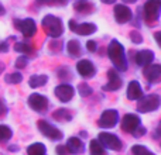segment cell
Masks as SVG:
<instances>
[{
	"label": "cell",
	"instance_id": "obj_1",
	"mask_svg": "<svg viewBox=\"0 0 161 155\" xmlns=\"http://www.w3.org/2000/svg\"><path fill=\"white\" fill-rule=\"evenodd\" d=\"M108 55L117 71H122V72L127 71L129 64H127V59H126V55H125V48H123V45L120 44L119 41L113 40V41L109 44Z\"/></svg>",
	"mask_w": 161,
	"mask_h": 155
},
{
	"label": "cell",
	"instance_id": "obj_2",
	"mask_svg": "<svg viewBox=\"0 0 161 155\" xmlns=\"http://www.w3.org/2000/svg\"><path fill=\"white\" fill-rule=\"evenodd\" d=\"M42 28L47 33V35L53 37V38H58V37L62 35L64 33V25H62V21L58 19V17L53 16V14H48L42 19Z\"/></svg>",
	"mask_w": 161,
	"mask_h": 155
},
{
	"label": "cell",
	"instance_id": "obj_3",
	"mask_svg": "<svg viewBox=\"0 0 161 155\" xmlns=\"http://www.w3.org/2000/svg\"><path fill=\"white\" fill-rule=\"evenodd\" d=\"M160 103H161V100H160L158 94H148V96L140 97L137 109L142 113H150V111H154L160 107Z\"/></svg>",
	"mask_w": 161,
	"mask_h": 155
},
{
	"label": "cell",
	"instance_id": "obj_4",
	"mask_svg": "<svg viewBox=\"0 0 161 155\" xmlns=\"http://www.w3.org/2000/svg\"><path fill=\"white\" fill-rule=\"evenodd\" d=\"M161 10V0H148L144 4V17L146 21L150 24L158 20Z\"/></svg>",
	"mask_w": 161,
	"mask_h": 155
},
{
	"label": "cell",
	"instance_id": "obj_5",
	"mask_svg": "<svg viewBox=\"0 0 161 155\" xmlns=\"http://www.w3.org/2000/svg\"><path fill=\"white\" fill-rule=\"evenodd\" d=\"M97 141L100 142V145H105V148L112 151H120L123 147L122 141L114 134H110V133H100Z\"/></svg>",
	"mask_w": 161,
	"mask_h": 155
},
{
	"label": "cell",
	"instance_id": "obj_6",
	"mask_svg": "<svg viewBox=\"0 0 161 155\" xmlns=\"http://www.w3.org/2000/svg\"><path fill=\"white\" fill-rule=\"evenodd\" d=\"M14 27L20 31L24 37H33L37 31L36 21L33 19H25V20H14Z\"/></svg>",
	"mask_w": 161,
	"mask_h": 155
},
{
	"label": "cell",
	"instance_id": "obj_7",
	"mask_svg": "<svg viewBox=\"0 0 161 155\" xmlns=\"http://www.w3.org/2000/svg\"><path fill=\"white\" fill-rule=\"evenodd\" d=\"M38 130L41 131L42 134H44L47 138L53 140V141H58V140L62 138V133L58 130V128H55L54 126H51L50 123H47L45 120H40L38 123Z\"/></svg>",
	"mask_w": 161,
	"mask_h": 155
},
{
	"label": "cell",
	"instance_id": "obj_8",
	"mask_svg": "<svg viewBox=\"0 0 161 155\" xmlns=\"http://www.w3.org/2000/svg\"><path fill=\"white\" fill-rule=\"evenodd\" d=\"M69 28L71 31L79 34V35H89V34H93L96 31V25L91 24V23H82V24H78L75 20H69Z\"/></svg>",
	"mask_w": 161,
	"mask_h": 155
},
{
	"label": "cell",
	"instance_id": "obj_9",
	"mask_svg": "<svg viewBox=\"0 0 161 155\" xmlns=\"http://www.w3.org/2000/svg\"><path fill=\"white\" fill-rule=\"evenodd\" d=\"M28 106L36 111H44L48 107V99L40 93H33L28 96Z\"/></svg>",
	"mask_w": 161,
	"mask_h": 155
},
{
	"label": "cell",
	"instance_id": "obj_10",
	"mask_svg": "<svg viewBox=\"0 0 161 155\" xmlns=\"http://www.w3.org/2000/svg\"><path fill=\"white\" fill-rule=\"evenodd\" d=\"M117 119H119V114H117L116 110H112V109L110 110H105L99 119V126L103 128H112L116 126Z\"/></svg>",
	"mask_w": 161,
	"mask_h": 155
},
{
	"label": "cell",
	"instance_id": "obj_11",
	"mask_svg": "<svg viewBox=\"0 0 161 155\" xmlns=\"http://www.w3.org/2000/svg\"><path fill=\"white\" fill-rule=\"evenodd\" d=\"M113 13H114V19L119 24H125V23L130 21L131 20V10L125 4H116L113 8Z\"/></svg>",
	"mask_w": 161,
	"mask_h": 155
},
{
	"label": "cell",
	"instance_id": "obj_12",
	"mask_svg": "<svg viewBox=\"0 0 161 155\" xmlns=\"http://www.w3.org/2000/svg\"><path fill=\"white\" fill-rule=\"evenodd\" d=\"M140 127V119L136 114H126L122 120V130L126 133H134Z\"/></svg>",
	"mask_w": 161,
	"mask_h": 155
},
{
	"label": "cell",
	"instance_id": "obj_13",
	"mask_svg": "<svg viewBox=\"0 0 161 155\" xmlns=\"http://www.w3.org/2000/svg\"><path fill=\"white\" fill-rule=\"evenodd\" d=\"M108 78H109V82L103 86V90L106 92H113V90H117V89L122 88V78L119 76V73L116 72V69H110L108 72Z\"/></svg>",
	"mask_w": 161,
	"mask_h": 155
},
{
	"label": "cell",
	"instance_id": "obj_14",
	"mask_svg": "<svg viewBox=\"0 0 161 155\" xmlns=\"http://www.w3.org/2000/svg\"><path fill=\"white\" fill-rule=\"evenodd\" d=\"M144 73V78L151 83H157L160 82V78H161V65L156 64V65H147L143 71Z\"/></svg>",
	"mask_w": 161,
	"mask_h": 155
},
{
	"label": "cell",
	"instance_id": "obj_15",
	"mask_svg": "<svg viewBox=\"0 0 161 155\" xmlns=\"http://www.w3.org/2000/svg\"><path fill=\"white\" fill-rule=\"evenodd\" d=\"M55 96L58 97L61 102H69L71 99L74 97V93H75V90H74V88L71 85H59L55 88Z\"/></svg>",
	"mask_w": 161,
	"mask_h": 155
},
{
	"label": "cell",
	"instance_id": "obj_16",
	"mask_svg": "<svg viewBox=\"0 0 161 155\" xmlns=\"http://www.w3.org/2000/svg\"><path fill=\"white\" fill-rule=\"evenodd\" d=\"M76 71H78V73L83 78H91L96 72L93 64H92L91 61H88V59H80L78 64H76Z\"/></svg>",
	"mask_w": 161,
	"mask_h": 155
},
{
	"label": "cell",
	"instance_id": "obj_17",
	"mask_svg": "<svg viewBox=\"0 0 161 155\" xmlns=\"http://www.w3.org/2000/svg\"><path fill=\"white\" fill-rule=\"evenodd\" d=\"M154 61V52L150 50H143L136 54V64L139 67H147Z\"/></svg>",
	"mask_w": 161,
	"mask_h": 155
},
{
	"label": "cell",
	"instance_id": "obj_18",
	"mask_svg": "<svg viewBox=\"0 0 161 155\" xmlns=\"http://www.w3.org/2000/svg\"><path fill=\"white\" fill-rule=\"evenodd\" d=\"M127 97L130 100H139L140 97H143V89L142 85L136 80H131L127 86Z\"/></svg>",
	"mask_w": 161,
	"mask_h": 155
},
{
	"label": "cell",
	"instance_id": "obj_19",
	"mask_svg": "<svg viewBox=\"0 0 161 155\" xmlns=\"http://www.w3.org/2000/svg\"><path fill=\"white\" fill-rule=\"evenodd\" d=\"M67 151L68 152H71V154H82L83 152V144H82V141H80L79 138H76V137H71L69 140L67 141Z\"/></svg>",
	"mask_w": 161,
	"mask_h": 155
},
{
	"label": "cell",
	"instance_id": "obj_20",
	"mask_svg": "<svg viewBox=\"0 0 161 155\" xmlns=\"http://www.w3.org/2000/svg\"><path fill=\"white\" fill-rule=\"evenodd\" d=\"M74 8H75L78 13H83V14H89L95 10V6L92 3H89L88 0H76L74 3Z\"/></svg>",
	"mask_w": 161,
	"mask_h": 155
},
{
	"label": "cell",
	"instance_id": "obj_21",
	"mask_svg": "<svg viewBox=\"0 0 161 155\" xmlns=\"http://www.w3.org/2000/svg\"><path fill=\"white\" fill-rule=\"evenodd\" d=\"M48 82V76L47 75H33L28 80V85L31 88H41L45 83Z\"/></svg>",
	"mask_w": 161,
	"mask_h": 155
},
{
	"label": "cell",
	"instance_id": "obj_22",
	"mask_svg": "<svg viewBox=\"0 0 161 155\" xmlns=\"http://www.w3.org/2000/svg\"><path fill=\"white\" fill-rule=\"evenodd\" d=\"M53 117L55 120H58V121H69V120L72 119V114H71V111L67 110V109H58V110L54 111Z\"/></svg>",
	"mask_w": 161,
	"mask_h": 155
},
{
	"label": "cell",
	"instance_id": "obj_23",
	"mask_svg": "<svg viewBox=\"0 0 161 155\" xmlns=\"http://www.w3.org/2000/svg\"><path fill=\"white\" fill-rule=\"evenodd\" d=\"M67 50H68V54H69L71 56H74V58L80 55V45L76 40H71V41H68Z\"/></svg>",
	"mask_w": 161,
	"mask_h": 155
},
{
	"label": "cell",
	"instance_id": "obj_24",
	"mask_svg": "<svg viewBox=\"0 0 161 155\" xmlns=\"http://www.w3.org/2000/svg\"><path fill=\"white\" fill-rule=\"evenodd\" d=\"M27 154L28 155H44L45 154V145L41 142H36V144H31L27 148Z\"/></svg>",
	"mask_w": 161,
	"mask_h": 155
},
{
	"label": "cell",
	"instance_id": "obj_25",
	"mask_svg": "<svg viewBox=\"0 0 161 155\" xmlns=\"http://www.w3.org/2000/svg\"><path fill=\"white\" fill-rule=\"evenodd\" d=\"M89 151H91V155H105V148H103V145H100V142L97 140H92L91 141Z\"/></svg>",
	"mask_w": 161,
	"mask_h": 155
},
{
	"label": "cell",
	"instance_id": "obj_26",
	"mask_svg": "<svg viewBox=\"0 0 161 155\" xmlns=\"http://www.w3.org/2000/svg\"><path fill=\"white\" fill-rule=\"evenodd\" d=\"M14 51L27 55V54L33 52V47L30 44H27V42H17V44H14Z\"/></svg>",
	"mask_w": 161,
	"mask_h": 155
},
{
	"label": "cell",
	"instance_id": "obj_27",
	"mask_svg": "<svg viewBox=\"0 0 161 155\" xmlns=\"http://www.w3.org/2000/svg\"><path fill=\"white\" fill-rule=\"evenodd\" d=\"M11 130L7 127V126H0V142H4V141H8L11 138Z\"/></svg>",
	"mask_w": 161,
	"mask_h": 155
},
{
	"label": "cell",
	"instance_id": "obj_28",
	"mask_svg": "<svg viewBox=\"0 0 161 155\" xmlns=\"http://www.w3.org/2000/svg\"><path fill=\"white\" fill-rule=\"evenodd\" d=\"M4 80L7 83H11V85H17V83H20L23 80V76H21V73H19V72H13V73H8V75L4 78Z\"/></svg>",
	"mask_w": 161,
	"mask_h": 155
},
{
	"label": "cell",
	"instance_id": "obj_29",
	"mask_svg": "<svg viewBox=\"0 0 161 155\" xmlns=\"http://www.w3.org/2000/svg\"><path fill=\"white\" fill-rule=\"evenodd\" d=\"M131 152L134 155H156L154 152H151L150 150H147L144 145H134V147L131 148Z\"/></svg>",
	"mask_w": 161,
	"mask_h": 155
},
{
	"label": "cell",
	"instance_id": "obj_30",
	"mask_svg": "<svg viewBox=\"0 0 161 155\" xmlns=\"http://www.w3.org/2000/svg\"><path fill=\"white\" fill-rule=\"evenodd\" d=\"M78 89H79V94L82 97H88L92 94V88L88 85V83H80Z\"/></svg>",
	"mask_w": 161,
	"mask_h": 155
},
{
	"label": "cell",
	"instance_id": "obj_31",
	"mask_svg": "<svg viewBox=\"0 0 161 155\" xmlns=\"http://www.w3.org/2000/svg\"><path fill=\"white\" fill-rule=\"evenodd\" d=\"M28 64V59L25 58V55H21L19 56V58L16 59V67L19 68V69H23V68H25Z\"/></svg>",
	"mask_w": 161,
	"mask_h": 155
},
{
	"label": "cell",
	"instance_id": "obj_32",
	"mask_svg": "<svg viewBox=\"0 0 161 155\" xmlns=\"http://www.w3.org/2000/svg\"><path fill=\"white\" fill-rule=\"evenodd\" d=\"M130 38H131V41H133L134 44H142L143 42V37H142V34H140L139 31H131Z\"/></svg>",
	"mask_w": 161,
	"mask_h": 155
},
{
	"label": "cell",
	"instance_id": "obj_33",
	"mask_svg": "<svg viewBox=\"0 0 161 155\" xmlns=\"http://www.w3.org/2000/svg\"><path fill=\"white\" fill-rule=\"evenodd\" d=\"M86 48H88L89 52H95V51H96V42L95 41H88L86 42Z\"/></svg>",
	"mask_w": 161,
	"mask_h": 155
},
{
	"label": "cell",
	"instance_id": "obj_34",
	"mask_svg": "<svg viewBox=\"0 0 161 155\" xmlns=\"http://www.w3.org/2000/svg\"><path fill=\"white\" fill-rule=\"evenodd\" d=\"M38 4H42V6H47V4H55V0H37Z\"/></svg>",
	"mask_w": 161,
	"mask_h": 155
},
{
	"label": "cell",
	"instance_id": "obj_35",
	"mask_svg": "<svg viewBox=\"0 0 161 155\" xmlns=\"http://www.w3.org/2000/svg\"><path fill=\"white\" fill-rule=\"evenodd\" d=\"M69 0H55V4H59V6H67Z\"/></svg>",
	"mask_w": 161,
	"mask_h": 155
},
{
	"label": "cell",
	"instance_id": "obj_36",
	"mask_svg": "<svg viewBox=\"0 0 161 155\" xmlns=\"http://www.w3.org/2000/svg\"><path fill=\"white\" fill-rule=\"evenodd\" d=\"M65 151H67V148H65V147H58V148H57V152L61 154V155H67V154H65Z\"/></svg>",
	"mask_w": 161,
	"mask_h": 155
},
{
	"label": "cell",
	"instance_id": "obj_37",
	"mask_svg": "<svg viewBox=\"0 0 161 155\" xmlns=\"http://www.w3.org/2000/svg\"><path fill=\"white\" fill-rule=\"evenodd\" d=\"M4 111H6V106L3 104V102H2V100H0V114H3V113H4Z\"/></svg>",
	"mask_w": 161,
	"mask_h": 155
},
{
	"label": "cell",
	"instance_id": "obj_38",
	"mask_svg": "<svg viewBox=\"0 0 161 155\" xmlns=\"http://www.w3.org/2000/svg\"><path fill=\"white\" fill-rule=\"evenodd\" d=\"M0 51H7V44H6V42L0 44Z\"/></svg>",
	"mask_w": 161,
	"mask_h": 155
},
{
	"label": "cell",
	"instance_id": "obj_39",
	"mask_svg": "<svg viewBox=\"0 0 161 155\" xmlns=\"http://www.w3.org/2000/svg\"><path fill=\"white\" fill-rule=\"evenodd\" d=\"M114 2L116 0H102V3H105V4H113Z\"/></svg>",
	"mask_w": 161,
	"mask_h": 155
},
{
	"label": "cell",
	"instance_id": "obj_40",
	"mask_svg": "<svg viewBox=\"0 0 161 155\" xmlns=\"http://www.w3.org/2000/svg\"><path fill=\"white\" fill-rule=\"evenodd\" d=\"M160 34H161V33H156V41H157V44H161V41H160Z\"/></svg>",
	"mask_w": 161,
	"mask_h": 155
},
{
	"label": "cell",
	"instance_id": "obj_41",
	"mask_svg": "<svg viewBox=\"0 0 161 155\" xmlns=\"http://www.w3.org/2000/svg\"><path fill=\"white\" fill-rule=\"evenodd\" d=\"M6 13V10H4V7H3V4H0V16H3V14Z\"/></svg>",
	"mask_w": 161,
	"mask_h": 155
},
{
	"label": "cell",
	"instance_id": "obj_42",
	"mask_svg": "<svg viewBox=\"0 0 161 155\" xmlns=\"http://www.w3.org/2000/svg\"><path fill=\"white\" fill-rule=\"evenodd\" d=\"M122 2L127 3V4H131V3H136V2H137V0H122Z\"/></svg>",
	"mask_w": 161,
	"mask_h": 155
},
{
	"label": "cell",
	"instance_id": "obj_43",
	"mask_svg": "<svg viewBox=\"0 0 161 155\" xmlns=\"http://www.w3.org/2000/svg\"><path fill=\"white\" fill-rule=\"evenodd\" d=\"M3 71H4V65H3L2 62H0V75L3 73Z\"/></svg>",
	"mask_w": 161,
	"mask_h": 155
}]
</instances>
